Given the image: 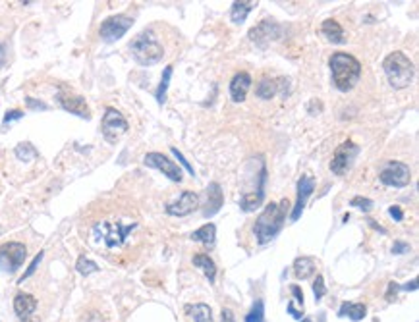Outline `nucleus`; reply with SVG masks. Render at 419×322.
<instances>
[{"instance_id":"obj_1","label":"nucleus","mask_w":419,"mask_h":322,"mask_svg":"<svg viewBox=\"0 0 419 322\" xmlns=\"http://www.w3.org/2000/svg\"><path fill=\"white\" fill-rule=\"evenodd\" d=\"M288 209H290L288 199H282L280 203H271L263 209V212L255 220V226H253V236L259 245H267L269 241H272L278 236V232L284 226V220H286Z\"/></svg>"},{"instance_id":"obj_2","label":"nucleus","mask_w":419,"mask_h":322,"mask_svg":"<svg viewBox=\"0 0 419 322\" xmlns=\"http://www.w3.org/2000/svg\"><path fill=\"white\" fill-rule=\"evenodd\" d=\"M329 64H331V72H333V81L338 91L348 93L358 85L359 77H361V64L358 58H354L352 54H346V52H334Z\"/></svg>"},{"instance_id":"obj_3","label":"nucleus","mask_w":419,"mask_h":322,"mask_svg":"<svg viewBox=\"0 0 419 322\" xmlns=\"http://www.w3.org/2000/svg\"><path fill=\"white\" fill-rule=\"evenodd\" d=\"M382 70L388 79L390 87L394 89H406L413 81V64L404 52L394 50L382 60Z\"/></svg>"},{"instance_id":"obj_4","label":"nucleus","mask_w":419,"mask_h":322,"mask_svg":"<svg viewBox=\"0 0 419 322\" xmlns=\"http://www.w3.org/2000/svg\"><path fill=\"white\" fill-rule=\"evenodd\" d=\"M130 52L134 56L139 66H155L162 60L164 56V49L159 43L157 35L147 29V31H141L132 43H130Z\"/></svg>"},{"instance_id":"obj_5","label":"nucleus","mask_w":419,"mask_h":322,"mask_svg":"<svg viewBox=\"0 0 419 322\" xmlns=\"http://www.w3.org/2000/svg\"><path fill=\"white\" fill-rule=\"evenodd\" d=\"M136 228L137 222H132L126 226V224L118 222V220H100V222L93 226V237H95V241H102L109 249L120 247Z\"/></svg>"},{"instance_id":"obj_6","label":"nucleus","mask_w":419,"mask_h":322,"mask_svg":"<svg viewBox=\"0 0 419 322\" xmlns=\"http://www.w3.org/2000/svg\"><path fill=\"white\" fill-rule=\"evenodd\" d=\"M27 257V247L20 241H8L0 247V270L14 274Z\"/></svg>"},{"instance_id":"obj_7","label":"nucleus","mask_w":419,"mask_h":322,"mask_svg":"<svg viewBox=\"0 0 419 322\" xmlns=\"http://www.w3.org/2000/svg\"><path fill=\"white\" fill-rule=\"evenodd\" d=\"M128 127L130 125H128V120L122 116V112H118L116 108H107L100 122V131L109 143H116L128 131Z\"/></svg>"},{"instance_id":"obj_8","label":"nucleus","mask_w":419,"mask_h":322,"mask_svg":"<svg viewBox=\"0 0 419 322\" xmlns=\"http://www.w3.org/2000/svg\"><path fill=\"white\" fill-rule=\"evenodd\" d=\"M132 25H134V18H130V16H124V14L111 16L100 24L99 35L104 43H114V41H120Z\"/></svg>"},{"instance_id":"obj_9","label":"nucleus","mask_w":419,"mask_h":322,"mask_svg":"<svg viewBox=\"0 0 419 322\" xmlns=\"http://www.w3.org/2000/svg\"><path fill=\"white\" fill-rule=\"evenodd\" d=\"M379 180H381V184L388 187H406L409 186L411 172H409V166L404 162L390 160L384 164V168L379 174Z\"/></svg>"},{"instance_id":"obj_10","label":"nucleus","mask_w":419,"mask_h":322,"mask_svg":"<svg viewBox=\"0 0 419 322\" xmlns=\"http://www.w3.org/2000/svg\"><path fill=\"white\" fill-rule=\"evenodd\" d=\"M359 154V147L354 143V141H344L342 145H338L336 150L333 154V160H331V170H333L336 176H344L352 164L356 160V156Z\"/></svg>"},{"instance_id":"obj_11","label":"nucleus","mask_w":419,"mask_h":322,"mask_svg":"<svg viewBox=\"0 0 419 322\" xmlns=\"http://www.w3.org/2000/svg\"><path fill=\"white\" fill-rule=\"evenodd\" d=\"M143 162H145V166H149V168H155V170L162 172L168 180L178 182V184L182 182V168L178 164H174L168 156H164L162 152H147Z\"/></svg>"},{"instance_id":"obj_12","label":"nucleus","mask_w":419,"mask_h":322,"mask_svg":"<svg viewBox=\"0 0 419 322\" xmlns=\"http://www.w3.org/2000/svg\"><path fill=\"white\" fill-rule=\"evenodd\" d=\"M280 35H282V27L276 24V22H272V20H263L257 27H253L249 31V39L257 47H261V49H265L269 43L276 41Z\"/></svg>"},{"instance_id":"obj_13","label":"nucleus","mask_w":419,"mask_h":322,"mask_svg":"<svg viewBox=\"0 0 419 322\" xmlns=\"http://www.w3.org/2000/svg\"><path fill=\"white\" fill-rule=\"evenodd\" d=\"M199 209V195L193 191H184L180 197L172 201L170 205H166V212L170 216H187L191 212H195Z\"/></svg>"},{"instance_id":"obj_14","label":"nucleus","mask_w":419,"mask_h":322,"mask_svg":"<svg viewBox=\"0 0 419 322\" xmlns=\"http://www.w3.org/2000/svg\"><path fill=\"white\" fill-rule=\"evenodd\" d=\"M56 100H58V104H60L66 112L75 114V116H79V118H85V120L91 118L89 108H87V102H85L83 97H79V95H72V93H62L60 91V93L56 95Z\"/></svg>"},{"instance_id":"obj_15","label":"nucleus","mask_w":419,"mask_h":322,"mask_svg":"<svg viewBox=\"0 0 419 322\" xmlns=\"http://www.w3.org/2000/svg\"><path fill=\"white\" fill-rule=\"evenodd\" d=\"M313 189H315V180H313L311 176H301L299 182H297V201H296V205H294V209H292V214H290V218H292L294 222L301 216V212L305 209L307 199H309V195L313 193Z\"/></svg>"},{"instance_id":"obj_16","label":"nucleus","mask_w":419,"mask_h":322,"mask_svg":"<svg viewBox=\"0 0 419 322\" xmlns=\"http://www.w3.org/2000/svg\"><path fill=\"white\" fill-rule=\"evenodd\" d=\"M35 309H37V299L33 297V295H29V293H18L14 297V310H16L18 318L22 322L31 320Z\"/></svg>"},{"instance_id":"obj_17","label":"nucleus","mask_w":419,"mask_h":322,"mask_svg":"<svg viewBox=\"0 0 419 322\" xmlns=\"http://www.w3.org/2000/svg\"><path fill=\"white\" fill-rule=\"evenodd\" d=\"M249 87H251V75L247 72H238L230 81V99L234 102H244Z\"/></svg>"},{"instance_id":"obj_18","label":"nucleus","mask_w":419,"mask_h":322,"mask_svg":"<svg viewBox=\"0 0 419 322\" xmlns=\"http://www.w3.org/2000/svg\"><path fill=\"white\" fill-rule=\"evenodd\" d=\"M222 205H224L222 187L219 186L217 182H213V184H209V187H207V207H205V211H203V216H205V218L215 216V214L222 209Z\"/></svg>"},{"instance_id":"obj_19","label":"nucleus","mask_w":419,"mask_h":322,"mask_svg":"<svg viewBox=\"0 0 419 322\" xmlns=\"http://www.w3.org/2000/svg\"><path fill=\"white\" fill-rule=\"evenodd\" d=\"M321 33L327 37V41H331L334 45H342V43H346L344 29H342V25L338 24L336 20H325L323 25H321Z\"/></svg>"},{"instance_id":"obj_20","label":"nucleus","mask_w":419,"mask_h":322,"mask_svg":"<svg viewBox=\"0 0 419 322\" xmlns=\"http://www.w3.org/2000/svg\"><path fill=\"white\" fill-rule=\"evenodd\" d=\"M255 8H257V2H253V0H236L232 4V10H230V18L234 24L242 25L249 16V12Z\"/></svg>"},{"instance_id":"obj_21","label":"nucleus","mask_w":419,"mask_h":322,"mask_svg":"<svg viewBox=\"0 0 419 322\" xmlns=\"http://www.w3.org/2000/svg\"><path fill=\"white\" fill-rule=\"evenodd\" d=\"M193 266H197L199 270H203V274L207 276L209 284H215V278H217V266H215V260L211 259L209 255L205 253H197L193 255Z\"/></svg>"},{"instance_id":"obj_22","label":"nucleus","mask_w":419,"mask_h":322,"mask_svg":"<svg viewBox=\"0 0 419 322\" xmlns=\"http://www.w3.org/2000/svg\"><path fill=\"white\" fill-rule=\"evenodd\" d=\"M263 199H265V186L257 187V189L251 191V193H244V197L240 201V207H242V211L251 212V211H255V209H259Z\"/></svg>"},{"instance_id":"obj_23","label":"nucleus","mask_w":419,"mask_h":322,"mask_svg":"<svg viewBox=\"0 0 419 322\" xmlns=\"http://www.w3.org/2000/svg\"><path fill=\"white\" fill-rule=\"evenodd\" d=\"M189 237H191L193 241H199V243L207 245V247H213V245H215V239H217V226L213 222L205 224V226H201L199 230H195Z\"/></svg>"},{"instance_id":"obj_24","label":"nucleus","mask_w":419,"mask_h":322,"mask_svg":"<svg viewBox=\"0 0 419 322\" xmlns=\"http://www.w3.org/2000/svg\"><path fill=\"white\" fill-rule=\"evenodd\" d=\"M294 274L297 280H307L315 274V260L311 257H297L294 260Z\"/></svg>"},{"instance_id":"obj_25","label":"nucleus","mask_w":419,"mask_h":322,"mask_svg":"<svg viewBox=\"0 0 419 322\" xmlns=\"http://www.w3.org/2000/svg\"><path fill=\"white\" fill-rule=\"evenodd\" d=\"M338 314H340V316H348L350 320H354V322H359L365 318L367 307H365L363 303H342Z\"/></svg>"},{"instance_id":"obj_26","label":"nucleus","mask_w":419,"mask_h":322,"mask_svg":"<svg viewBox=\"0 0 419 322\" xmlns=\"http://www.w3.org/2000/svg\"><path fill=\"white\" fill-rule=\"evenodd\" d=\"M255 93H257V97L263 100L274 99L276 93H278V81L269 79V77H263L259 83H257V87H255Z\"/></svg>"},{"instance_id":"obj_27","label":"nucleus","mask_w":419,"mask_h":322,"mask_svg":"<svg viewBox=\"0 0 419 322\" xmlns=\"http://www.w3.org/2000/svg\"><path fill=\"white\" fill-rule=\"evenodd\" d=\"M185 310L193 316L195 322H213V310L207 303H197V305H187Z\"/></svg>"},{"instance_id":"obj_28","label":"nucleus","mask_w":419,"mask_h":322,"mask_svg":"<svg viewBox=\"0 0 419 322\" xmlns=\"http://www.w3.org/2000/svg\"><path fill=\"white\" fill-rule=\"evenodd\" d=\"M170 77H172V66H166L164 72H162V77H160V83L155 91V97H157V102L160 106L166 102V91H168V85H170Z\"/></svg>"},{"instance_id":"obj_29","label":"nucleus","mask_w":419,"mask_h":322,"mask_svg":"<svg viewBox=\"0 0 419 322\" xmlns=\"http://www.w3.org/2000/svg\"><path fill=\"white\" fill-rule=\"evenodd\" d=\"M14 154L24 162H31V160H35V158H37V150H35V147H33L31 143H27V141L20 143V145L14 149Z\"/></svg>"},{"instance_id":"obj_30","label":"nucleus","mask_w":419,"mask_h":322,"mask_svg":"<svg viewBox=\"0 0 419 322\" xmlns=\"http://www.w3.org/2000/svg\"><path fill=\"white\" fill-rule=\"evenodd\" d=\"M246 322H265V305H263V299H257L253 303L251 310L247 312Z\"/></svg>"},{"instance_id":"obj_31","label":"nucleus","mask_w":419,"mask_h":322,"mask_svg":"<svg viewBox=\"0 0 419 322\" xmlns=\"http://www.w3.org/2000/svg\"><path fill=\"white\" fill-rule=\"evenodd\" d=\"M75 268H77V272L81 274V276H89V274H93V272H97V270H99L97 262H93V260L87 259V257H79L77 262H75Z\"/></svg>"},{"instance_id":"obj_32","label":"nucleus","mask_w":419,"mask_h":322,"mask_svg":"<svg viewBox=\"0 0 419 322\" xmlns=\"http://www.w3.org/2000/svg\"><path fill=\"white\" fill-rule=\"evenodd\" d=\"M313 293H315V301H321V299H323V295L327 293L325 278H323L321 274H317V278H315V282H313Z\"/></svg>"},{"instance_id":"obj_33","label":"nucleus","mask_w":419,"mask_h":322,"mask_svg":"<svg viewBox=\"0 0 419 322\" xmlns=\"http://www.w3.org/2000/svg\"><path fill=\"white\" fill-rule=\"evenodd\" d=\"M43 257H45V253H43V251H39V253H37V257H35V259L31 260V264L27 266V270H25V272H24V276L20 278V284H22V282H25V280H27V278H29L31 274H33V272H35V270H37V266H39V264H41V260H43Z\"/></svg>"},{"instance_id":"obj_34","label":"nucleus","mask_w":419,"mask_h":322,"mask_svg":"<svg viewBox=\"0 0 419 322\" xmlns=\"http://www.w3.org/2000/svg\"><path fill=\"white\" fill-rule=\"evenodd\" d=\"M24 118V112L22 110H8L4 114V120H2V129H8V125L16 122V120H22Z\"/></svg>"},{"instance_id":"obj_35","label":"nucleus","mask_w":419,"mask_h":322,"mask_svg":"<svg viewBox=\"0 0 419 322\" xmlns=\"http://www.w3.org/2000/svg\"><path fill=\"white\" fill-rule=\"evenodd\" d=\"M350 205H352V207H359L363 212H369L371 209H373V201L367 197H354Z\"/></svg>"},{"instance_id":"obj_36","label":"nucleus","mask_w":419,"mask_h":322,"mask_svg":"<svg viewBox=\"0 0 419 322\" xmlns=\"http://www.w3.org/2000/svg\"><path fill=\"white\" fill-rule=\"evenodd\" d=\"M25 104H27V108H31V110H47V108H49V106H47V102L37 100V99H31V97H27V99H25Z\"/></svg>"},{"instance_id":"obj_37","label":"nucleus","mask_w":419,"mask_h":322,"mask_svg":"<svg viewBox=\"0 0 419 322\" xmlns=\"http://www.w3.org/2000/svg\"><path fill=\"white\" fill-rule=\"evenodd\" d=\"M170 150H172V154H174V156H176V158H178V160L182 162V166H184L185 170H187V172L191 174V176H195V170H193V166H191V164H189V162L185 160V158H184V154H182V152H180V150L176 149V147H172V149H170Z\"/></svg>"},{"instance_id":"obj_38","label":"nucleus","mask_w":419,"mask_h":322,"mask_svg":"<svg viewBox=\"0 0 419 322\" xmlns=\"http://www.w3.org/2000/svg\"><path fill=\"white\" fill-rule=\"evenodd\" d=\"M398 291H400V285L396 284V282H390V284H388V289H386V301H394L396 295H398Z\"/></svg>"},{"instance_id":"obj_39","label":"nucleus","mask_w":419,"mask_h":322,"mask_svg":"<svg viewBox=\"0 0 419 322\" xmlns=\"http://www.w3.org/2000/svg\"><path fill=\"white\" fill-rule=\"evenodd\" d=\"M406 251H409V245H407L406 241H394V245H392V253H396V255H404Z\"/></svg>"},{"instance_id":"obj_40","label":"nucleus","mask_w":419,"mask_h":322,"mask_svg":"<svg viewBox=\"0 0 419 322\" xmlns=\"http://www.w3.org/2000/svg\"><path fill=\"white\" fill-rule=\"evenodd\" d=\"M290 291H292V295L296 297V301L303 307V291H301V287L299 285H290Z\"/></svg>"},{"instance_id":"obj_41","label":"nucleus","mask_w":419,"mask_h":322,"mask_svg":"<svg viewBox=\"0 0 419 322\" xmlns=\"http://www.w3.org/2000/svg\"><path fill=\"white\" fill-rule=\"evenodd\" d=\"M388 214L394 218L396 222H402V220H404V212H402L400 207H390V209H388Z\"/></svg>"},{"instance_id":"obj_42","label":"nucleus","mask_w":419,"mask_h":322,"mask_svg":"<svg viewBox=\"0 0 419 322\" xmlns=\"http://www.w3.org/2000/svg\"><path fill=\"white\" fill-rule=\"evenodd\" d=\"M222 322H236L234 312L230 309H222Z\"/></svg>"},{"instance_id":"obj_43","label":"nucleus","mask_w":419,"mask_h":322,"mask_svg":"<svg viewBox=\"0 0 419 322\" xmlns=\"http://www.w3.org/2000/svg\"><path fill=\"white\" fill-rule=\"evenodd\" d=\"M400 289H406V291H415V289H417V280H411V284L402 285Z\"/></svg>"},{"instance_id":"obj_44","label":"nucleus","mask_w":419,"mask_h":322,"mask_svg":"<svg viewBox=\"0 0 419 322\" xmlns=\"http://www.w3.org/2000/svg\"><path fill=\"white\" fill-rule=\"evenodd\" d=\"M288 310H290V314H292L294 318H301V314H303V312H297V310L294 309V305H292V303H288Z\"/></svg>"},{"instance_id":"obj_45","label":"nucleus","mask_w":419,"mask_h":322,"mask_svg":"<svg viewBox=\"0 0 419 322\" xmlns=\"http://www.w3.org/2000/svg\"><path fill=\"white\" fill-rule=\"evenodd\" d=\"M369 224H371V226H373V228H375V230H379V232H381V234H386V230H384V228H382V226H379V224L375 222V220H371V218H369Z\"/></svg>"},{"instance_id":"obj_46","label":"nucleus","mask_w":419,"mask_h":322,"mask_svg":"<svg viewBox=\"0 0 419 322\" xmlns=\"http://www.w3.org/2000/svg\"><path fill=\"white\" fill-rule=\"evenodd\" d=\"M2 58H4V47L0 45V60H2Z\"/></svg>"},{"instance_id":"obj_47","label":"nucleus","mask_w":419,"mask_h":322,"mask_svg":"<svg viewBox=\"0 0 419 322\" xmlns=\"http://www.w3.org/2000/svg\"><path fill=\"white\" fill-rule=\"evenodd\" d=\"M301 322H311V320H309V318H305V320H301Z\"/></svg>"},{"instance_id":"obj_48","label":"nucleus","mask_w":419,"mask_h":322,"mask_svg":"<svg viewBox=\"0 0 419 322\" xmlns=\"http://www.w3.org/2000/svg\"><path fill=\"white\" fill-rule=\"evenodd\" d=\"M27 322H33V320H27Z\"/></svg>"},{"instance_id":"obj_49","label":"nucleus","mask_w":419,"mask_h":322,"mask_svg":"<svg viewBox=\"0 0 419 322\" xmlns=\"http://www.w3.org/2000/svg\"><path fill=\"white\" fill-rule=\"evenodd\" d=\"M0 232H2V228H0Z\"/></svg>"}]
</instances>
